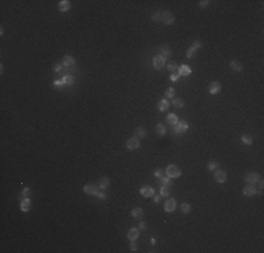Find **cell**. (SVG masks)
<instances>
[{"label": "cell", "mask_w": 264, "mask_h": 253, "mask_svg": "<svg viewBox=\"0 0 264 253\" xmlns=\"http://www.w3.org/2000/svg\"><path fill=\"white\" fill-rule=\"evenodd\" d=\"M188 128H190L188 123H186V121H179V123L171 128V134L173 135H183Z\"/></svg>", "instance_id": "6da1fadb"}, {"label": "cell", "mask_w": 264, "mask_h": 253, "mask_svg": "<svg viewBox=\"0 0 264 253\" xmlns=\"http://www.w3.org/2000/svg\"><path fill=\"white\" fill-rule=\"evenodd\" d=\"M166 175L170 177V179H176V177H179L180 175H181V170H180L179 166H176V165H169L166 168Z\"/></svg>", "instance_id": "7a4b0ae2"}, {"label": "cell", "mask_w": 264, "mask_h": 253, "mask_svg": "<svg viewBox=\"0 0 264 253\" xmlns=\"http://www.w3.org/2000/svg\"><path fill=\"white\" fill-rule=\"evenodd\" d=\"M62 65L65 68H68V69H75L76 68V59L72 55H65L63 61H62Z\"/></svg>", "instance_id": "3957f363"}, {"label": "cell", "mask_w": 264, "mask_h": 253, "mask_svg": "<svg viewBox=\"0 0 264 253\" xmlns=\"http://www.w3.org/2000/svg\"><path fill=\"white\" fill-rule=\"evenodd\" d=\"M242 193H243L246 197H252V196H254V194L257 193V188H256V186H254V184L249 183L247 186H244V187H243Z\"/></svg>", "instance_id": "277c9868"}, {"label": "cell", "mask_w": 264, "mask_h": 253, "mask_svg": "<svg viewBox=\"0 0 264 253\" xmlns=\"http://www.w3.org/2000/svg\"><path fill=\"white\" fill-rule=\"evenodd\" d=\"M83 191H84L86 194H89V196H97L98 186H96V184H86L84 187H83Z\"/></svg>", "instance_id": "5b68a950"}, {"label": "cell", "mask_w": 264, "mask_h": 253, "mask_svg": "<svg viewBox=\"0 0 264 253\" xmlns=\"http://www.w3.org/2000/svg\"><path fill=\"white\" fill-rule=\"evenodd\" d=\"M159 55H160L163 59H169V58L171 56V51H170V48H169V45H162V46L159 48Z\"/></svg>", "instance_id": "8992f818"}, {"label": "cell", "mask_w": 264, "mask_h": 253, "mask_svg": "<svg viewBox=\"0 0 264 253\" xmlns=\"http://www.w3.org/2000/svg\"><path fill=\"white\" fill-rule=\"evenodd\" d=\"M214 179H215L216 183H225V181H226V171L225 170H218V169H216Z\"/></svg>", "instance_id": "52a82bcc"}, {"label": "cell", "mask_w": 264, "mask_h": 253, "mask_svg": "<svg viewBox=\"0 0 264 253\" xmlns=\"http://www.w3.org/2000/svg\"><path fill=\"white\" fill-rule=\"evenodd\" d=\"M126 148L129 149V151H135V149H138L139 148V139L138 138H129L128 141H126Z\"/></svg>", "instance_id": "ba28073f"}, {"label": "cell", "mask_w": 264, "mask_h": 253, "mask_svg": "<svg viewBox=\"0 0 264 253\" xmlns=\"http://www.w3.org/2000/svg\"><path fill=\"white\" fill-rule=\"evenodd\" d=\"M260 179V176H259V173L257 171H250V173H247V175L244 176V180L247 181V183H256L257 180Z\"/></svg>", "instance_id": "9c48e42d"}, {"label": "cell", "mask_w": 264, "mask_h": 253, "mask_svg": "<svg viewBox=\"0 0 264 253\" xmlns=\"http://www.w3.org/2000/svg\"><path fill=\"white\" fill-rule=\"evenodd\" d=\"M141 194H142L143 197L149 198V197H152L154 194V190L151 186H143V187H141Z\"/></svg>", "instance_id": "30bf717a"}, {"label": "cell", "mask_w": 264, "mask_h": 253, "mask_svg": "<svg viewBox=\"0 0 264 253\" xmlns=\"http://www.w3.org/2000/svg\"><path fill=\"white\" fill-rule=\"evenodd\" d=\"M162 21H163V23H164L166 25L173 24V21H174V16H173V14H171L170 11H163Z\"/></svg>", "instance_id": "8fae6325"}, {"label": "cell", "mask_w": 264, "mask_h": 253, "mask_svg": "<svg viewBox=\"0 0 264 253\" xmlns=\"http://www.w3.org/2000/svg\"><path fill=\"white\" fill-rule=\"evenodd\" d=\"M176 210V200L174 198H169L164 203V211L166 212H173Z\"/></svg>", "instance_id": "7c38bea8"}, {"label": "cell", "mask_w": 264, "mask_h": 253, "mask_svg": "<svg viewBox=\"0 0 264 253\" xmlns=\"http://www.w3.org/2000/svg\"><path fill=\"white\" fill-rule=\"evenodd\" d=\"M31 198H27L25 197L24 200L21 201V204H20V208H21V211H24V212H27V211H30L31 210Z\"/></svg>", "instance_id": "4fadbf2b"}, {"label": "cell", "mask_w": 264, "mask_h": 253, "mask_svg": "<svg viewBox=\"0 0 264 253\" xmlns=\"http://www.w3.org/2000/svg\"><path fill=\"white\" fill-rule=\"evenodd\" d=\"M221 89H222V86H221L219 82H212L211 85H209V87H208V90H209V93H211V94L219 93Z\"/></svg>", "instance_id": "5bb4252c"}, {"label": "cell", "mask_w": 264, "mask_h": 253, "mask_svg": "<svg viewBox=\"0 0 264 253\" xmlns=\"http://www.w3.org/2000/svg\"><path fill=\"white\" fill-rule=\"evenodd\" d=\"M153 66L156 68V69H162L163 66H164V59H163L160 55L154 56L153 58Z\"/></svg>", "instance_id": "9a60e30c"}, {"label": "cell", "mask_w": 264, "mask_h": 253, "mask_svg": "<svg viewBox=\"0 0 264 253\" xmlns=\"http://www.w3.org/2000/svg\"><path fill=\"white\" fill-rule=\"evenodd\" d=\"M138 236H139V231L136 228H131L129 231H128V239H129L131 242H135L138 239Z\"/></svg>", "instance_id": "2e32d148"}, {"label": "cell", "mask_w": 264, "mask_h": 253, "mask_svg": "<svg viewBox=\"0 0 264 253\" xmlns=\"http://www.w3.org/2000/svg\"><path fill=\"white\" fill-rule=\"evenodd\" d=\"M159 181H160V186H166V187H170L173 186V183L170 181V177L167 175H163L162 177H159Z\"/></svg>", "instance_id": "e0dca14e"}, {"label": "cell", "mask_w": 264, "mask_h": 253, "mask_svg": "<svg viewBox=\"0 0 264 253\" xmlns=\"http://www.w3.org/2000/svg\"><path fill=\"white\" fill-rule=\"evenodd\" d=\"M177 72H179L180 76H188V75L191 73V68L188 65H181L179 69H177Z\"/></svg>", "instance_id": "ac0fdd59"}, {"label": "cell", "mask_w": 264, "mask_h": 253, "mask_svg": "<svg viewBox=\"0 0 264 253\" xmlns=\"http://www.w3.org/2000/svg\"><path fill=\"white\" fill-rule=\"evenodd\" d=\"M110 177H107V176H104V177H101V179L98 180V187L100 188H107V187H110Z\"/></svg>", "instance_id": "d6986e66"}, {"label": "cell", "mask_w": 264, "mask_h": 253, "mask_svg": "<svg viewBox=\"0 0 264 253\" xmlns=\"http://www.w3.org/2000/svg\"><path fill=\"white\" fill-rule=\"evenodd\" d=\"M58 8H59L61 11H68L70 8V2L69 0H61L59 4H58Z\"/></svg>", "instance_id": "ffe728a7"}, {"label": "cell", "mask_w": 264, "mask_h": 253, "mask_svg": "<svg viewBox=\"0 0 264 253\" xmlns=\"http://www.w3.org/2000/svg\"><path fill=\"white\" fill-rule=\"evenodd\" d=\"M134 135L135 138H145L146 136V131H145V128H142V126H138V128H135L134 131Z\"/></svg>", "instance_id": "44dd1931"}, {"label": "cell", "mask_w": 264, "mask_h": 253, "mask_svg": "<svg viewBox=\"0 0 264 253\" xmlns=\"http://www.w3.org/2000/svg\"><path fill=\"white\" fill-rule=\"evenodd\" d=\"M131 215H132V218L142 219V218H143V210L142 208H134L132 211H131Z\"/></svg>", "instance_id": "7402d4cb"}, {"label": "cell", "mask_w": 264, "mask_h": 253, "mask_svg": "<svg viewBox=\"0 0 264 253\" xmlns=\"http://www.w3.org/2000/svg\"><path fill=\"white\" fill-rule=\"evenodd\" d=\"M159 110L160 111H166V110H169V107H170V103L167 101V98H163V100H160L159 101Z\"/></svg>", "instance_id": "603a6c76"}, {"label": "cell", "mask_w": 264, "mask_h": 253, "mask_svg": "<svg viewBox=\"0 0 264 253\" xmlns=\"http://www.w3.org/2000/svg\"><path fill=\"white\" fill-rule=\"evenodd\" d=\"M177 123H179V117H177L176 114H169L167 115V124H169V125L174 126Z\"/></svg>", "instance_id": "cb8c5ba5"}, {"label": "cell", "mask_w": 264, "mask_h": 253, "mask_svg": "<svg viewBox=\"0 0 264 253\" xmlns=\"http://www.w3.org/2000/svg\"><path fill=\"white\" fill-rule=\"evenodd\" d=\"M242 68H243V65H242L239 61H232L231 62V69L232 70H235V72H242Z\"/></svg>", "instance_id": "d4e9b609"}, {"label": "cell", "mask_w": 264, "mask_h": 253, "mask_svg": "<svg viewBox=\"0 0 264 253\" xmlns=\"http://www.w3.org/2000/svg\"><path fill=\"white\" fill-rule=\"evenodd\" d=\"M62 82L65 83V85H68V86H72L75 83V78L72 76V75H65L63 79H62Z\"/></svg>", "instance_id": "484cf974"}, {"label": "cell", "mask_w": 264, "mask_h": 253, "mask_svg": "<svg viewBox=\"0 0 264 253\" xmlns=\"http://www.w3.org/2000/svg\"><path fill=\"white\" fill-rule=\"evenodd\" d=\"M219 168V165H218V162H215V160H209L207 163V169L209 171H214V170H216V169Z\"/></svg>", "instance_id": "4316f807"}, {"label": "cell", "mask_w": 264, "mask_h": 253, "mask_svg": "<svg viewBox=\"0 0 264 253\" xmlns=\"http://www.w3.org/2000/svg\"><path fill=\"white\" fill-rule=\"evenodd\" d=\"M162 17H163V11H162V10H156V11H153V14H152V20L162 21Z\"/></svg>", "instance_id": "83f0119b"}, {"label": "cell", "mask_w": 264, "mask_h": 253, "mask_svg": "<svg viewBox=\"0 0 264 253\" xmlns=\"http://www.w3.org/2000/svg\"><path fill=\"white\" fill-rule=\"evenodd\" d=\"M160 196H162V197H169V196H170V187L160 186Z\"/></svg>", "instance_id": "f1b7e54d"}, {"label": "cell", "mask_w": 264, "mask_h": 253, "mask_svg": "<svg viewBox=\"0 0 264 253\" xmlns=\"http://www.w3.org/2000/svg\"><path fill=\"white\" fill-rule=\"evenodd\" d=\"M156 132H157V135L163 136V135L166 134V126L163 125V124H157L156 125Z\"/></svg>", "instance_id": "f546056e"}, {"label": "cell", "mask_w": 264, "mask_h": 253, "mask_svg": "<svg viewBox=\"0 0 264 253\" xmlns=\"http://www.w3.org/2000/svg\"><path fill=\"white\" fill-rule=\"evenodd\" d=\"M180 210H181L183 214H188V212L191 211V205L188 204V203H183V204L180 205Z\"/></svg>", "instance_id": "4dcf8cb0"}, {"label": "cell", "mask_w": 264, "mask_h": 253, "mask_svg": "<svg viewBox=\"0 0 264 253\" xmlns=\"http://www.w3.org/2000/svg\"><path fill=\"white\" fill-rule=\"evenodd\" d=\"M173 106H174V107H177V108H183V106H184L183 98H180V97L174 98V100H173Z\"/></svg>", "instance_id": "1f68e13d"}, {"label": "cell", "mask_w": 264, "mask_h": 253, "mask_svg": "<svg viewBox=\"0 0 264 253\" xmlns=\"http://www.w3.org/2000/svg\"><path fill=\"white\" fill-rule=\"evenodd\" d=\"M242 142H243L244 145H252L253 138L250 136V135H243V136H242Z\"/></svg>", "instance_id": "d6a6232c"}, {"label": "cell", "mask_w": 264, "mask_h": 253, "mask_svg": "<svg viewBox=\"0 0 264 253\" xmlns=\"http://www.w3.org/2000/svg\"><path fill=\"white\" fill-rule=\"evenodd\" d=\"M164 94H166V97H174V89H173V87H169V89H166Z\"/></svg>", "instance_id": "836d02e7"}, {"label": "cell", "mask_w": 264, "mask_h": 253, "mask_svg": "<svg viewBox=\"0 0 264 253\" xmlns=\"http://www.w3.org/2000/svg\"><path fill=\"white\" fill-rule=\"evenodd\" d=\"M163 175H166V170H163V169H156L154 170V176L156 177H162Z\"/></svg>", "instance_id": "e575fe53"}, {"label": "cell", "mask_w": 264, "mask_h": 253, "mask_svg": "<svg viewBox=\"0 0 264 253\" xmlns=\"http://www.w3.org/2000/svg\"><path fill=\"white\" fill-rule=\"evenodd\" d=\"M201 46H202V44H201V41H198V40H195L194 44H192V48L195 49V51H198V49H201Z\"/></svg>", "instance_id": "d590c367"}, {"label": "cell", "mask_w": 264, "mask_h": 253, "mask_svg": "<svg viewBox=\"0 0 264 253\" xmlns=\"http://www.w3.org/2000/svg\"><path fill=\"white\" fill-rule=\"evenodd\" d=\"M167 69L171 70V72H177V65H176V63H173V62H170V63L167 65Z\"/></svg>", "instance_id": "8d00e7d4"}, {"label": "cell", "mask_w": 264, "mask_h": 253, "mask_svg": "<svg viewBox=\"0 0 264 253\" xmlns=\"http://www.w3.org/2000/svg\"><path fill=\"white\" fill-rule=\"evenodd\" d=\"M52 69L55 70V72H61V70L63 69V65H62V63H55V65L52 66Z\"/></svg>", "instance_id": "74e56055"}, {"label": "cell", "mask_w": 264, "mask_h": 253, "mask_svg": "<svg viewBox=\"0 0 264 253\" xmlns=\"http://www.w3.org/2000/svg\"><path fill=\"white\" fill-rule=\"evenodd\" d=\"M209 3H211L209 0H202V2H199V7L205 8V7H208V6H209Z\"/></svg>", "instance_id": "f35d334b"}, {"label": "cell", "mask_w": 264, "mask_h": 253, "mask_svg": "<svg viewBox=\"0 0 264 253\" xmlns=\"http://www.w3.org/2000/svg\"><path fill=\"white\" fill-rule=\"evenodd\" d=\"M179 78H180L179 72H173V73H171V76H170V79L173 80V82H177V80H179Z\"/></svg>", "instance_id": "ab89813d"}, {"label": "cell", "mask_w": 264, "mask_h": 253, "mask_svg": "<svg viewBox=\"0 0 264 253\" xmlns=\"http://www.w3.org/2000/svg\"><path fill=\"white\" fill-rule=\"evenodd\" d=\"M23 196L30 198V196H31V188H24V190H23Z\"/></svg>", "instance_id": "60d3db41"}, {"label": "cell", "mask_w": 264, "mask_h": 253, "mask_svg": "<svg viewBox=\"0 0 264 253\" xmlns=\"http://www.w3.org/2000/svg\"><path fill=\"white\" fill-rule=\"evenodd\" d=\"M194 53H195V49L192 48V46H191V48L187 51V53H186V55H187V58H191L192 55H194Z\"/></svg>", "instance_id": "b9f144b4"}, {"label": "cell", "mask_w": 264, "mask_h": 253, "mask_svg": "<svg viewBox=\"0 0 264 253\" xmlns=\"http://www.w3.org/2000/svg\"><path fill=\"white\" fill-rule=\"evenodd\" d=\"M138 228H139V229H142V231H145V229H146V222L141 221V222L138 224Z\"/></svg>", "instance_id": "7bdbcfd3"}, {"label": "cell", "mask_w": 264, "mask_h": 253, "mask_svg": "<svg viewBox=\"0 0 264 253\" xmlns=\"http://www.w3.org/2000/svg\"><path fill=\"white\" fill-rule=\"evenodd\" d=\"M131 250H132V252H136V250H138V246H136L135 242H131Z\"/></svg>", "instance_id": "ee69618b"}, {"label": "cell", "mask_w": 264, "mask_h": 253, "mask_svg": "<svg viewBox=\"0 0 264 253\" xmlns=\"http://www.w3.org/2000/svg\"><path fill=\"white\" fill-rule=\"evenodd\" d=\"M53 85L59 87V86H65V83L62 82V80H53Z\"/></svg>", "instance_id": "f6af8a7d"}, {"label": "cell", "mask_w": 264, "mask_h": 253, "mask_svg": "<svg viewBox=\"0 0 264 253\" xmlns=\"http://www.w3.org/2000/svg\"><path fill=\"white\" fill-rule=\"evenodd\" d=\"M97 197H98V198H101V200H106V198H107L106 193H98V194H97Z\"/></svg>", "instance_id": "bcb514c9"}, {"label": "cell", "mask_w": 264, "mask_h": 253, "mask_svg": "<svg viewBox=\"0 0 264 253\" xmlns=\"http://www.w3.org/2000/svg\"><path fill=\"white\" fill-rule=\"evenodd\" d=\"M153 201H154V203H159V201H160V196H154L153 197Z\"/></svg>", "instance_id": "7dc6e473"}, {"label": "cell", "mask_w": 264, "mask_h": 253, "mask_svg": "<svg viewBox=\"0 0 264 253\" xmlns=\"http://www.w3.org/2000/svg\"><path fill=\"white\" fill-rule=\"evenodd\" d=\"M151 243H152V245H154V243H156V239H154V238H152V239H151Z\"/></svg>", "instance_id": "c3c4849f"}]
</instances>
